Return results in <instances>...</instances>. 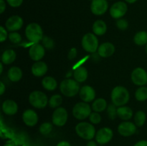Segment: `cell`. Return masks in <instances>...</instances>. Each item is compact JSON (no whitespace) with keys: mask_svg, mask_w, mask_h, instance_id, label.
I'll list each match as a JSON object with an SVG mask.
<instances>
[{"mask_svg":"<svg viewBox=\"0 0 147 146\" xmlns=\"http://www.w3.org/2000/svg\"><path fill=\"white\" fill-rule=\"evenodd\" d=\"M111 100L116 106H123L129 100V92L126 88L122 86L114 87L111 92Z\"/></svg>","mask_w":147,"mask_h":146,"instance_id":"6da1fadb","label":"cell"},{"mask_svg":"<svg viewBox=\"0 0 147 146\" xmlns=\"http://www.w3.org/2000/svg\"><path fill=\"white\" fill-rule=\"evenodd\" d=\"M60 91L66 97H74L80 92V85L76 80L66 79L61 82L60 85Z\"/></svg>","mask_w":147,"mask_h":146,"instance_id":"7a4b0ae2","label":"cell"},{"mask_svg":"<svg viewBox=\"0 0 147 146\" xmlns=\"http://www.w3.org/2000/svg\"><path fill=\"white\" fill-rule=\"evenodd\" d=\"M76 133L84 140H90L96 136V130L93 125L86 122L80 123L76 127Z\"/></svg>","mask_w":147,"mask_h":146,"instance_id":"3957f363","label":"cell"},{"mask_svg":"<svg viewBox=\"0 0 147 146\" xmlns=\"http://www.w3.org/2000/svg\"><path fill=\"white\" fill-rule=\"evenodd\" d=\"M25 34L27 38L33 43H38L43 38L42 27L37 23H31L26 27Z\"/></svg>","mask_w":147,"mask_h":146,"instance_id":"277c9868","label":"cell"},{"mask_svg":"<svg viewBox=\"0 0 147 146\" xmlns=\"http://www.w3.org/2000/svg\"><path fill=\"white\" fill-rule=\"evenodd\" d=\"M29 101L33 107L39 109L45 107L49 102L46 94L40 91L32 92L29 96Z\"/></svg>","mask_w":147,"mask_h":146,"instance_id":"5b68a950","label":"cell"},{"mask_svg":"<svg viewBox=\"0 0 147 146\" xmlns=\"http://www.w3.org/2000/svg\"><path fill=\"white\" fill-rule=\"evenodd\" d=\"M82 46L86 52L93 53L98 49V40L96 35L92 33H88L82 39Z\"/></svg>","mask_w":147,"mask_h":146,"instance_id":"8992f818","label":"cell"},{"mask_svg":"<svg viewBox=\"0 0 147 146\" xmlns=\"http://www.w3.org/2000/svg\"><path fill=\"white\" fill-rule=\"evenodd\" d=\"M91 113V108L86 102H78L73 109V115L78 120H85Z\"/></svg>","mask_w":147,"mask_h":146,"instance_id":"52a82bcc","label":"cell"},{"mask_svg":"<svg viewBox=\"0 0 147 146\" xmlns=\"http://www.w3.org/2000/svg\"><path fill=\"white\" fill-rule=\"evenodd\" d=\"M131 80L136 85L144 86L147 84V72L141 67L135 69L131 73Z\"/></svg>","mask_w":147,"mask_h":146,"instance_id":"ba28073f","label":"cell"},{"mask_svg":"<svg viewBox=\"0 0 147 146\" xmlns=\"http://www.w3.org/2000/svg\"><path fill=\"white\" fill-rule=\"evenodd\" d=\"M128 7L123 1H118L113 4L110 9V14L113 18L121 19L127 12Z\"/></svg>","mask_w":147,"mask_h":146,"instance_id":"9c48e42d","label":"cell"},{"mask_svg":"<svg viewBox=\"0 0 147 146\" xmlns=\"http://www.w3.org/2000/svg\"><path fill=\"white\" fill-rule=\"evenodd\" d=\"M67 120V112L63 107H57L53 115V123L55 125L61 127L66 123Z\"/></svg>","mask_w":147,"mask_h":146,"instance_id":"30bf717a","label":"cell"},{"mask_svg":"<svg viewBox=\"0 0 147 146\" xmlns=\"http://www.w3.org/2000/svg\"><path fill=\"white\" fill-rule=\"evenodd\" d=\"M113 135L112 130L109 127L100 129L96 134V140L98 144L104 145L111 141Z\"/></svg>","mask_w":147,"mask_h":146,"instance_id":"8fae6325","label":"cell"},{"mask_svg":"<svg viewBox=\"0 0 147 146\" xmlns=\"http://www.w3.org/2000/svg\"><path fill=\"white\" fill-rule=\"evenodd\" d=\"M109 8V4L106 0H92L90 9L95 15H102L105 14Z\"/></svg>","mask_w":147,"mask_h":146,"instance_id":"7c38bea8","label":"cell"},{"mask_svg":"<svg viewBox=\"0 0 147 146\" xmlns=\"http://www.w3.org/2000/svg\"><path fill=\"white\" fill-rule=\"evenodd\" d=\"M23 25V19L21 17L17 15L11 16L7 20L5 23L6 28L11 32L20 29Z\"/></svg>","mask_w":147,"mask_h":146,"instance_id":"4fadbf2b","label":"cell"},{"mask_svg":"<svg viewBox=\"0 0 147 146\" xmlns=\"http://www.w3.org/2000/svg\"><path fill=\"white\" fill-rule=\"evenodd\" d=\"M45 47L39 43H34V44L30 47L29 50V54L30 58L34 61H39L45 55Z\"/></svg>","mask_w":147,"mask_h":146,"instance_id":"5bb4252c","label":"cell"},{"mask_svg":"<svg viewBox=\"0 0 147 146\" xmlns=\"http://www.w3.org/2000/svg\"><path fill=\"white\" fill-rule=\"evenodd\" d=\"M136 131V126L131 122H123L118 127V132L123 137H129Z\"/></svg>","mask_w":147,"mask_h":146,"instance_id":"9a60e30c","label":"cell"},{"mask_svg":"<svg viewBox=\"0 0 147 146\" xmlns=\"http://www.w3.org/2000/svg\"><path fill=\"white\" fill-rule=\"evenodd\" d=\"M80 97L83 102H89L94 100L96 97V92L94 89L90 86H83L81 87L79 92Z\"/></svg>","mask_w":147,"mask_h":146,"instance_id":"2e32d148","label":"cell"},{"mask_svg":"<svg viewBox=\"0 0 147 146\" xmlns=\"http://www.w3.org/2000/svg\"><path fill=\"white\" fill-rule=\"evenodd\" d=\"M22 119L25 125L30 127L34 126L38 121V116L37 113L32 110H27L22 115Z\"/></svg>","mask_w":147,"mask_h":146,"instance_id":"e0dca14e","label":"cell"},{"mask_svg":"<svg viewBox=\"0 0 147 146\" xmlns=\"http://www.w3.org/2000/svg\"><path fill=\"white\" fill-rule=\"evenodd\" d=\"M98 54L102 57H109L115 52V47L112 43L105 42L100 44L98 49Z\"/></svg>","mask_w":147,"mask_h":146,"instance_id":"ac0fdd59","label":"cell"},{"mask_svg":"<svg viewBox=\"0 0 147 146\" xmlns=\"http://www.w3.org/2000/svg\"><path fill=\"white\" fill-rule=\"evenodd\" d=\"M2 110L6 115H14L18 110V105L14 100H5L2 104Z\"/></svg>","mask_w":147,"mask_h":146,"instance_id":"d6986e66","label":"cell"},{"mask_svg":"<svg viewBox=\"0 0 147 146\" xmlns=\"http://www.w3.org/2000/svg\"><path fill=\"white\" fill-rule=\"evenodd\" d=\"M47 65L44 62H37L32 67V73L36 77H42L47 72Z\"/></svg>","mask_w":147,"mask_h":146,"instance_id":"ffe728a7","label":"cell"},{"mask_svg":"<svg viewBox=\"0 0 147 146\" xmlns=\"http://www.w3.org/2000/svg\"><path fill=\"white\" fill-rule=\"evenodd\" d=\"M73 76L78 82H83L88 78V71L84 67L80 66L75 70Z\"/></svg>","mask_w":147,"mask_h":146,"instance_id":"44dd1931","label":"cell"},{"mask_svg":"<svg viewBox=\"0 0 147 146\" xmlns=\"http://www.w3.org/2000/svg\"><path fill=\"white\" fill-rule=\"evenodd\" d=\"M117 115L123 120H130L133 115V111L129 107L121 106L117 109Z\"/></svg>","mask_w":147,"mask_h":146,"instance_id":"7402d4cb","label":"cell"},{"mask_svg":"<svg viewBox=\"0 0 147 146\" xmlns=\"http://www.w3.org/2000/svg\"><path fill=\"white\" fill-rule=\"evenodd\" d=\"M9 79L12 82L20 81L22 77V72L20 67H12L9 70L7 73Z\"/></svg>","mask_w":147,"mask_h":146,"instance_id":"603a6c76","label":"cell"},{"mask_svg":"<svg viewBox=\"0 0 147 146\" xmlns=\"http://www.w3.org/2000/svg\"><path fill=\"white\" fill-rule=\"evenodd\" d=\"M107 26L103 20H97L93 25V31L96 35H103L106 32Z\"/></svg>","mask_w":147,"mask_h":146,"instance_id":"cb8c5ba5","label":"cell"},{"mask_svg":"<svg viewBox=\"0 0 147 146\" xmlns=\"http://www.w3.org/2000/svg\"><path fill=\"white\" fill-rule=\"evenodd\" d=\"M43 87L49 91H53L57 88V83L55 79L52 77H45L42 81Z\"/></svg>","mask_w":147,"mask_h":146,"instance_id":"d4e9b609","label":"cell"},{"mask_svg":"<svg viewBox=\"0 0 147 146\" xmlns=\"http://www.w3.org/2000/svg\"><path fill=\"white\" fill-rule=\"evenodd\" d=\"M16 53L12 50H7L4 52L1 56V62L5 64H9L14 62L16 59Z\"/></svg>","mask_w":147,"mask_h":146,"instance_id":"484cf974","label":"cell"},{"mask_svg":"<svg viewBox=\"0 0 147 146\" xmlns=\"http://www.w3.org/2000/svg\"><path fill=\"white\" fill-rule=\"evenodd\" d=\"M106 108H107V102L106 100L103 98L97 99L93 102L92 104V109L97 113L103 112V110H106Z\"/></svg>","mask_w":147,"mask_h":146,"instance_id":"4316f807","label":"cell"},{"mask_svg":"<svg viewBox=\"0 0 147 146\" xmlns=\"http://www.w3.org/2000/svg\"><path fill=\"white\" fill-rule=\"evenodd\" d=\"M135 44L139 46H143L147 44V31H141L136 33L134 38Z\"/></svg>","mask_w":147,"mask_h":146,"instance_id":"83f0119b","label":"cell"},{"mask_svg":"<svg viewBox=\"0 0 147 146\" xmlns=\"http://www.w3.org/2000/svg\"><path fill=\"white\" fill-rule=\"evenodd\" d=\"M136 99L139 102H144L147 100V87L142 86L137 89L135 93Z\"/></svg>","mask_w":147,"mask_h":146,"instance_id":"f1b7e54d","label":"cell"},{"mask_svg":"<svg viewBox=\"0 0 147 146\" xmlns=\"http://www.w3.org/2000/svg\"><path fill=\"white\" fill-rule=\"evenodd\" d=\"M146 116L144 112L143 111H138L136 113L134 117V121L135 124L138 127H142L144 125L145 122H146Z\"/></svg>","mask_w":147,"mask_h":146,"instance_id":"f546056e","label":"cell"},{"mask_svg":"<svg viewBox=\"0 0 147 146\" xmlns=\"http://www.w3.org/2000/svg\"><path fill=\"white\" fill-rule=\"evenodd\" d=\"M63 102V97L60 94H54L50 97L49 100V105L52 108H56L59 107Z\"/></svg>","mask_w":147,"mask_h":146,"instance_id":"4dcf8cb0","label":"cell"},{"mask_svg":"<svg viewBox=\"0 0 147 146\" xmlns=\"http://www.w3.org/2000/svg\"><path fill=\"white\" fill-rule=\"evenodd\" d=\"M42 42L43 47L47 49V50H52L55 46V42L53 39L47 37V36L43 37L42 40Z\"/></svg>","mask_w":147,"mask_h":146,"instance_id":"1f68e13d","label":"cell"},{"mask_svg":"<svg viewBox=\"0 0 147 146\" xmlns=\"http://www.w3.org/2000/svg\"><path fill=\"white\" fill-rule=\"evenodd\" d=\"M107 113L111 120H114L117 115V109L114 104H109L107 107Z\"/></svg>","mask_w":147,"mask_h":146,"instance_id":"d6a6232c","label":"cell"},{"mask_svg":"<svg viewBox=\"0 0 147 146\" xmlns=\"http://www.w3.org/2000/svg\"><path fill=\"white\" fill-rule=\"evenodd\" d=\"M53 130V125L50 123H44L40 125V132L42 135H47Z\"/></svg>","mask_w":147,"mask_h":146,"instance_id":"836d02e7","label":"cell"},{"mask_svg":"<svg viewBox=\"0 0 147 146\" xmlns=\"http://www.w3.org/2000/svg\"><path fill=\"white\" fill-rule=\"evenodd\" d=\"M9 39L10 41L14 44H18L22 41V37L19 33L16 31H12L9 34Z\"/></svg>","mask_w":147,"mask_h":146,"instance_id":"e575fe53","label":"cell"},{"mask_svg":"<svg viewBox=\"0 0 147 146\" xmlns=\"http://www.w3.org/2000/svg\"><path fill=\"white\" fill-rule=\"evenodd\" d=\"M89 120H90V123H92L93 124H98L101 120V117L97 112H93V113H90V116H89Z\"/></svg>","mask_w":147,"mask_h":146,"instance_id":"d590c367","label":"cell"},{"mask_svg":"<svg viewBox=\"0 0 147 146\" xmlns=\"http://www.w3.org/2000/svg\"><path fill=\"white\" fill-rule=\"evenodd\" d=\"M116 26L121 30H125L129 27V23L126 19H119L116 21Z\"/></svg>","mask_w":147,"mask_h":146,"instance_id":"8d00e7d4","label":"cell"},{"mask_svg":"<svg viewBox=\"0 0 147 146\" xmlns=\"http://www.w3.org/2000/svg\"><path fill=\"white\" fill-rule=\"evenodd\" d=\"M7 37V31H6L5 29L1 26L0 27V42H3L6 40Z\"/></svg>","mask_w":147,"mask_h":146,"instance_id":"74e56055","label":"cell"},{"mask_svg":"<svg viewBox=\"0 0 147 146\" xmlns=\"http://www.w3.org/2000/svg\"><path fill=\"white\" fill-rule=\"evenodd\" d=\"M8 4L12 7H18L22 4L23 0H7Z\"/></svg>","mask_w":147,"mask_h":146,"instance_id":"f35d334b","label":"cell"},{"mask_svg":"<svg viewBox=\"0 0 147 146\" xmlns=\"http://www.w3.org/2000/svg\"><path fill=\"white\" fill-rule=\"evenodd\" d=\"M76 56H77V50H76L75 47H73V48L70 49V50L69 51L67 57H68L69 60H73L76 58Z\"/></svg>","mask_w":147,"mask_h":146,"instance_id":"ab89813d","label":"cell"},{"mask_svg":"<svg viewBox=\"0 0 147 146\" xmlns=\"http://www.w3.org/2000/svg\"><path fill=\"white\" fill-rule=\"evenodd\" d=\"M6 9V4L4 0H0V13L2 14Z\"/></svg>","mask_w":147,"mask_h":146,"instance_id":"60d3db41","label":"cell"},{"mask_svg":"<svg viewBox=\"0 0 147 146\" xmlns=\"http://www.w3.org/2000/svg\"><path fill=\"white\" fill-rule=\"evenodd\" d=\"M134 146H147V140H141L136 143Z\"/></svg>","mask_w":147,"mask_h":146,"instance_id":"b9f144b4","label":"cell"},{"mask_svg":"<svg viewBox=\"0 0 147 146\" xmlns=\"http://www.w3.org/2000/svg\"><path fill=\"white\" fill-rule=\"evenodd\" d=\"M4 92H5V86L2 82H0V94L2 95Z\"/></svg>","mask_w":147,"mask_h":146,"instance_id":"7bdbcfd3","label":"cell"},{"mask_svg":"<svg viewBox=\"0 0 147 146\" xmlns=\"http://www.w3.org/2000/svg\"><path fill=\"white\" fill-rule=\"evenodd\" d=\"M56 146H71L70 143L67 141H61L58 143Z\"/></svg>","mask_w":147,"mask_h":146,"instance_id":"ee69618b","label":"cell"},{"mask_svg":"<svg viewBox=\"0 0 147 146\" xmlns=\"http://www.w3.org/2000/svg\"><path fill=\"white\" fill-rule=\"evenodd\" d=\"M86 146H98V145L96 142L93 141V140H90V141H89L88 143H87Z\"/></svg>","mask_w":147,"mask_h":146,"instance_id":"f6af8a7d","label":"cell"},{"mask_svg":"<svg viewBox=\"0 0 147 146\" xmlns=\"http://www.w3.org/2000/svg\"><path fill=\"white\" fill-rule=\"evenodd\" d=\"M125 1H126V2L129 3V4H133V3L136 2V1H137V0H125Z\"/></svg>","mask_w":147,"mask_h":146,"instance_id":"bcb514c9","label":"cell"},{"mask_svg":"<svg viewBox=\"0 0 147 146\" xmlns=\"http://www.w3.org/2000/svg\"><path fill=\"white\" fill-rule=\"evenodd\" d=\"M3 72V62L0 63V74H1Z\"/></svg>","mask_w":147,"mask_h":146,"instance_id":"7dc6e473","label":"cell"},{"mask_svg":"<svg viewBox=\"0 0 147 146\" xmlns=\"http://www.w3.org/2000/svg\"><path fill=\"white\" fill-rule=\"evenodd\" d=\"M145 50H146V52L147 54V44H146V47H145Z\"/></svg>","mask_w":147,"mask_h":146,"instance_id":"c3c4849f","label":"cell"}]
</instances>
